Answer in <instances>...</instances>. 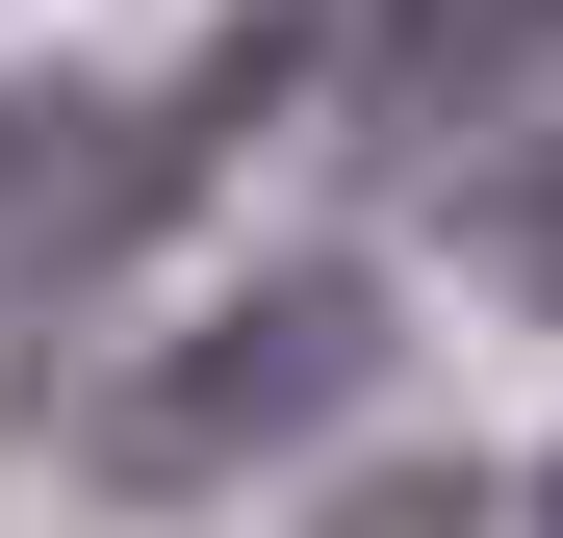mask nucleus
<instances>
[{
    "label": "nucleus",
    "instance_id": "obj_1",
    "mask_svg": "<svg viewBox=\"0 0 563 538\" xmlns=\"http://www.w3.org/2000/svg\"><path fill=\"white\" fill-rule=\"evenodd\" d=\"M358 385H385V283H358V256H282V283H231L206 333H154L129 385L77 410V462H103L129 513H179V487L282 462V436H333Z\"/></svg>",
    "mask_w": 563,
    "mask_h": 538
},
{
    "label": "nucleus",
    "instance_id": "obj_2",
    "mask_svg": "<svg viewBox=\"0 0 563 538\" xmlns=\"http://www.w3.org/2000/svg\"><path fill=\"white\" fill-rule=\"evenodd\" d=\"M358 154L385 179L563 154V0H385V26H358Z\"/></svg>",
    "mask_w": 563,
    "mask_h": 538
},
{
    "label": "nucleus",
    "instance_id": "obj_3",
    "mask_svg": "<svg viewBox=\"0 0 563 538\" xmlns=\"http://www.w3.org/2000/svg\"><path fill=\"white\" fill-rule=\"evenodd\" d=\"M179 206L154 103H103V77H52V103H0V359H52V308L103 283V256Z\"/></svg>",
    "mask_w": 563,
    "mask_h": 538
},
{
    "label": "nucleus",
    "instance_id": "obj_4",
    "mask_svg": "<svg viewBox=\"0 0 563 538\" xmlns=\"http://www.w3.org/2000/svg\"><path fill=\"white\" fill-rule=\"evenodd\" d=\"M308 538H487V487H461V462H385V487H333Z\"/></svg>",
    "mask_w": 563,
    "mask_h": 538
},
{
    "label": "nucleus",
    "instance_id": "obj_5",
    "mask_svg": "<svg viewBox=\"0 0 563 538\" xmlns=\"http://www.w3.org/2000/svg\"><path fill=\"white\" fill-rule=\"evenodd\" d=\"M487 283H538V308H563V154H512V179H487Z\"/></svg>",
    "mask_w": 563,
    "mask_h": 538
},
{
    "label": "nucleus",
    "instance_id": "obj_6",
    "mask_svg": "<svg viewBox=\"0 0 563 538\" xmlns=\"http://www.w3.org/2000/svg\"><path fill=\"white\" fill-rule=\"evenodd\" d=\"M538 538H563V462H538Z\"/></svg>",
    "mask_w": 563,
    "mask_h": 538
}]
</instances>
